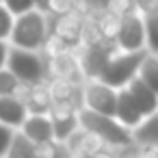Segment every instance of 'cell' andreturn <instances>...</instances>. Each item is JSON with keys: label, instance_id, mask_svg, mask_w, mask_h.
<instances>
[{"label": "cell", "instance_id": "1", "mask_svg": "<svg viewBox=\"0 0 158 158\" xmlns=\"http://www.w3.org/2000/svg\"><path fill=\"white\" fill-rule=\"evenodd\" d=\"M48 37V18H44L39 11H28L13 20V28L9 35V48L26 50V52H39L41 44Z\"/></svg>", "mask_w": 158, "mask_h": 158}, {"label": "cell", "instance_id": "2", "mask_svg": "<svg viewBox=\"0 0 158 158\" xmlns=\"http://www.w3.org/2000/svg\"><path fill=\"white\" fill-rule=\"evenodd\" d=\"M78 126L85 132L98 136L108 149H121V147L132 145L130 130H126L123 126H119L113 117L95 115V113H89V110L80 108L78 110Z\"/></svg>", "mask_w": 158, "mask_h": 158}, {"label": "cell", "instance_id": "3", "mask_svg": "<svg viewBox=\"0 0 158 158\" xmlns=\"http://www.w3.org/2000/svg\"><path fill=\"white\" fill-rule=\"evenodd\" d=\"M147 52H119L115 50L100 76V82H104L106 87L119 91V89H126L139 74V67H141V61L145 59Z\"/></svg>", "mask_w": 158, "mask_h": 158}, {"label": "cell", "instance_id": "4", "mask_svg": "<svg viewBox=\"0 0 158 158\" xmlns=\"http://www.w3.org/2000/svg\"><path fill=\"white\" fill-rule=\"evenodd\" d=\"M7 69L24 87H33V85H39V82L48 80L46 61L39 52H26V50H18V48H9Z\"/></svg>", "mask_w": 158, "mask_h": 158}, {"label": "cell", "instance_id": "5", "mask_svg": "<svg viewBox=\"0 0 158 158\" xmlns=\"http://www.w3.org/2000/svg\"><path fill=\"white\" fill-rule=\"evenodd\" d=\"M115 104H117L115 89L106 87L100 80H87L82 85V108L85 110L115 119Z\"/></svg>", "mask_w": 158, "mask_h": 158}, {"label": "cell", "instance_id": "6", "mask_svg": "<svg viewBox=\"0 0 158 158\" xmlns=\"http://www.w3.org/2000/svg\"><path fill=\"white\" fill-rule=\"evenodd\" d=\"M115 48L119 52H147L145 50V24H143V13H141V5L136 13H130L126 18H121V26H119V35L115 41Z\"/></svg>", "mask_w": 158, "mask_h": 158}, {"label": "cell", "instance_id": "7", "mask_svg": "<svg viewBox=\"0 0 158 158\" xmlns=\"http://www.w3.org/2000/svg\"><path fill=\"white\" fill-rule=\"evenodd\" d=\"M117 48L108 46V44H102V46H93V48H78L76 50V59H78V65H80V72H82V78L85 82L87 80H100L110 54L115 52Z\"/></svg>", "mask_w": 158, "mask_h": 158}, {"label": "cell", "instance_id": "8", "mask_svg": "<svg viewBox=\"0 0 158 158\" xmlns=\"http://www.w3.org/2000/svg\"><path fill=\"white\" fill-rule=\"evenodd\" d=\"M48 117L52 121V139L56 143H65L80 126H78V108L72 104H54L48 110Z\"/></svg>", "mask_w": 158, "mask_h": 158}, {"label": "cell", "instance_id": "9", "mask_svg": "<svg viewBox=\"0 0 158 158\" xmlns=\"http://www.w3.org/2000/svg\"><path fill=\"white\" fill-rule=\"evenodd\" d=\"M80 15H76L74 11L61 15V18H48V35L59 37L63 44L69 46L72 52H76L80 48V26H82Z\"/></svg>", "mask_w": 158, "mask_h": 158}, {"label": "cell", "instance_id": "10", "mask_svg": "<svg viewBox=\"0 0 158 158\" xmlns=\"http://www.w3.org/2000/svg\"><path fill=\"white\" fill-rule=\"evenodd\" d=\"M46 69H48V78L65 80V82H72V85H85L76 52H67V54H61L56 59L46 61Z\"/></svg>", "mask_w": 158, "mask_h": 158}, {"label": "cell", "instance_id": "11", "mask_svg": "<svg viewBox=\"0 0 158 158\" xmlns=\"http://www.w3.org/2000/svg\"><path fill=\"white\" fill-rule=\"evenodd\" d=\"M65 145L69 147V152H72L76 158H91V156H98V154L108 152V147H106L98 136L85 132L82 128H78V130L65 141Z\"/></svg>", "mask_w": 158, "mask_h": 158}, {"label": "cell", "instance_id": "12", "mask_svg": "<svg viewBox=\"0 0 158 158\" xmlns=\"http://www.w3.org/2000/svg\"><path fill=\"white\" fill-rule=\"evenodd\" d=\"M18 98L24 102L28 115H48V110L52 106V98H50V91H48L46 82H39V85H33V87H22Z\"/></svg>", "mask_w": 158, "mask_h": 158}, {"label": "cell", "instance_id": "13", "mask_svg": "<svg viewBox=\"0 0 158 158\" xmlns=\"http://www.w3.org/2000/svg\"><path fill=\"white\" fill-rule=\"evenodd\" d=\"M46 85L54 104H72L78 110L82 108V85H72L56 78H48Z\"/></svg>", "mask_w": 158, "mask_h": 158}, {"label": "cell", "instance_id": "14", "mask_svg": "<svg viewBox=\"0 0 158 158\" xmlns=\"http://www.w3.org/2000/svg\"><path fill=\"white\" fill-rule=\"evenodd\" d=\"M115 121L119 126H123L126 130H134L141 121H143V115L141 110L136 108V104L132 102V98L128 95L126 89H119L117 91V104H115Z\"/></svg>", "mask_w": 158, "mask_h": 158}, {"label": "cell", "instance_id": "15", "mask_svg": "<svg viewBox=\"0 0 158 158\" xmlns=\"http://www.w3.org/2000/svg\"><path fill=\"white\" fill-rule=\"evenodd\" d=\"M18 132H22L33 145H39V143H46V141H54L52 139V121H50L48 115H28Z\"/></svg>", "mask_w": 158, "mask_h": 158}, {"label": "cell", "instance_id": "16", "mask_svg": "<svg viewBox=\"0 0 158 158\" xmlns=\"http://www.w3.org/2000/svg\"><path fill=\"white\" fill-rule=\"evenodd\" d=\"M26 117H28V110L20 98H0V123L2 126L18 132L26 121Z\"/></svg>", "mask_w": 158, "mask_h": 158}, {"label": "cell", "instance_id": "17", "mask_svg": "<svg viewBox=\"0 0 158 158\" xmlns=\"http://www.w3.org/2000/svg\"><path fill=\"white\" fill-rule=\"evenodd\" d=\"M145 24V50L158 56V2H139Z\"/></svg>", "mask_w": 158, "mask_h": 158}, {"label": "cell", "instance_id": "18", "mask_svg": "<svg viewBox=\"0 0 158 158\" xmlns=\"http://www.w3.org/2000/svg\"><path fill=\"white\" fill-rule=\"evenodd\" d=\"M126 91H128V95L132 98V102L136 104V108L141 110L143 117H147V115H152V113L158 110V95L152 89H147L139 78H134L126 87Z\"/></svg>", "mask_w": 158, "mask_h": 158}, {"label": "cell", "instance_id": "19", "mask_svg": "<svg viewBox=\"0 0 158 158\" xmlns=\"http://www.w3.org/2000/svg\"><path fill=\"white\" fill-rule=\"evenodd\" d=\"M130 134L134 145H158V110L143 117V121Z\"/></svg>", "mask_w": 158, "mask_h": 158}, {"label": "cell", "instance_id": "20", "mask_svg": "<svg viewBox=\"0 0 158 158\" xmlns=\"http://www.w3.org/2000/svg\"><path fill=\"white\" fill-rule=\"evenodd\" d=\"M98 15H89V18L82 20V26H80V48H93V46H102L104 44L102 33H100V24H98Z\"/></svg>", "mask_w": 158, "mask_h": 158}, {"label": "cell", "instance_id": "21", "mask_svg": "<svg viewBox=\"0 0 158 158\" xmlns=\"http://www.w3.org/2000/svg\"><path fill=\"white\" fill-rule=\"evenodd\" d=\"M136 78H139L147 89H152V91L158 95V56L145 54V59L141 61V67H139Z\"/></svg>", "mask_w": 158, "mask_h": 158}, {"label": "cell", "instance_id": "22", "mask_svg": "<svg viewBox=\"0 0 158 158\" xmlns=\"http://www.w3.org/2000/svg\"><path fill=\"white\" fill-rule=\"evenodd\" d=\"M98 24H100V33H102V39L104 44L113 46L115 48V41H117V35H119V26H121V20L110 15L106 9L98 15Z\"/></svg>", "mask_w": 158, "mask_h": 158}, {"label": "cell", "instance_id": "23", "mask_svg": "<svg viewBox=\"0 0 158 158\" xmlns=\"http://www.w3.org/2000/svg\"><path fill=\"white\" fill-rule=\"evenodd\" d=\"M5 158H35V145L22 132H15Z\"/></svg>", "mask_w": 158, "mask_h": 158}, {"label": "cell", "instance_id": "24", "mask_svg": "<svg viewBox=\"0 0 158 158\" xmlns=\"http://www.w3.org/2000/svg\"><path fill=\"white\" fill-rule=\"evenodd\" d=\"M67 52H72L69 50V46L67 44H63L59 37H54V35H48L46 37V41L41 44V48H39V54L44 56V61H50V59H56V56H61V54H67Z\"/></svg>", "mask_w": 158, "mask_h": 158}, {"label": "cell", "instance_id": "25", "mask_svg": "<svg viewBox=\"0 0 158 158\" xmlns=\"http://www.w3.org/2000/svg\"><path fill=\"white\" fill-rule=\"evenodd\" d=\"M24 85H20V80L5 67L0 69V98H18Z\"/></svg>", "mask_w": 158, "mask_h": 158}, {"label": "cell", "instance_id": "26", "mask_svg": "<svg viewBox=\"0 0 158 158\" xmlns=\"http://www.w3.org/2000/svg\"><path fill=\"white\" fill-rule=\"evenodd\" d=\"M104 9L115 15V18H126L130 13H136L139 11V2H134V0H108V2H104Z\"/></svg>", "mask_w": 158, "mask_h": 158}, {"label": "cell", "instance_id": "27", "mask_svg": "<svg viewBox=\"0 0 158 158\" xmlns=\"http://www.w3.org/2000/svg\"><path fill=\"white\" fill-rule=\"evenodd\" d=\"M2 5H5V9L13 15V20L35 9V2H33V0H2Z\"/></svg>", "mask_w": 158, "mask_h": 158}, {"label": "cell", "instance_id": "28", "mask_svg": "<svg viewBox=\"0 0 158 158\" xmlns=\"http://www.w3.org/2000/svg\"><path fill=\"white\" fill-rule=\"evenodd\" d=\"M11 28H13V15L5 9L2 0H0V41H9Z\"/></svg>", "mask_w": 158, "mask_h": 158}, {"label": "cell", "instance_id": "29", "mask_svg": "<svg viewBox=\"0 0 158 158\" xmlns=\"http://www.w3.org/2000/svg\"><path fill=\"white\" fill-rule=\"evenodd\" d=\"M56 147H59V143H56V141L39 143V145H35V158H54Z\"/></svg>", "mask_w": 158, "mask_h": 158}, {"label": "cell", "instance_id": "30", "mask_svg": "<svg viewBox=\"0 0 158 158\" xmlns=\"http://www.w3.org/2000/svg\"><path fill=\"white\" fill-rule=\"evenodd\" d=\"M13 134H15V130L0 123V158H5V154H7V149H9L11 141H13Z\"/></svg>", "mask_w": 158, "mask_h": 158}, {"label": "cell", "instance_id": "31", "mask_svg": "<svg viewBox=\"0 0 158 158\" xmlns=\"http://www.w3.org/2000/svg\"><path fill=\"white\" fill-rule=\"evenodd\" d=\"M134 158H158V145H134Z\"/></svg>", "mask_w": 158, "mask_h": 158}, {"label": "cell", "instance_id": "32", "mask_svg": "<svg viewBox=\"0 0 158 158\" xmlns=\"http://www.w3.org/2000/svg\"><path fill=\"white\" fill-rule=\"evenodd\" d=\"M7 56H9V44L0 41V69L7 67Z\"/></svg>", "mask_w": 158, "mask_h": 158}]
</instances>
